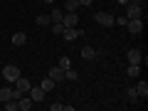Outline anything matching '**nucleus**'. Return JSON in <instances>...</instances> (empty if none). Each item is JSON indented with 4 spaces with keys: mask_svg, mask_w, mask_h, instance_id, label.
<instances>
[{
    "mask_svg": "<svg viewBox=\"0 0 148 111\" xmlns=\"http://www.w3.org/2000/svg\"><path fill=\"white\" fill-rule=\"evenodd\" d=\"M17 77H20V67H17V64H5V67H3V79L5 82H15Z\"/></svg>",
    "mask_w": 148,
    "mask_h": 111,
    "instance_id": "nucleus-1",
    "label": "nucleus"
},
{
    "mask_svg": "<svg viewBox=\"0 0 148 111\" xmlns=\"http://www.w3.org/2000/svg\"><path fill=\"white\" fill-rule=\"evenodd\" d=\"M62 35H64V40H67V42H74L77 37L84 35V27H64Z\"/></svg>",
    "mask_w": 148,
    "mask_h": 111,
    "instance_id": "nucleus-2",
    "label": "nucleus"
},
{
    "mask_svg": "<svg viewBox=\"0 0 148 111\" xmlns=\"http://www.w3.org/2000/svg\"><path fill=\"white\" fill-rule=\"evenodd\" d=\"M94 20L99 22V25H104V27H114V15H111V12H96Z\"/></svg>",
    "mask_w": 148,
    "mask_h": 111,
    "instance_id": "nucleus-3",
    "label": "nucleus"
},
{
    "mask_svg": "<svg viewBox=\"0 0 148 111\" xmlns=\"http://www.w3.org/2000/svg\"><path fill=\"white\" fill-rule=\"evenodd\" d=\"M126 27H128L131 35H141V32H143V20H141V17H133V20L126 22Z\"/></svg>",
    "mask_w": 148,
    "mask_h": 111,
    "instance_id": "nucleus-4",
    "label": "nucleus"
},
{
    "mask_svg": "<svg viewBox=\"0 0 148 111\" xmlns=\"http://www.w3.org/2000/svg\"><path fill=\"white\" fill-rule=\"evenodd\" d=\"M12 84H15V89L17 91H22V94H27V91H30V79H27V77H22V74H20V77H17V79L15 82H12Z\"/></svg>",
    "mask_w": 148,
    "mask_h": 111,
    "instance_id": "nucleus-5",
    "label": "nucleus"
},
{
    "mask_svg": "<svg viewBox=\"0 0 148 111\" xmlns=\"http://www.w3.org/2000/svg\"><path fill=\"white\" fill-rule=\"evenodd\" d=\"M27 94H30V99L35 101V104H40V101L45 99V89H42L40 84H37V86H30V91H27Z\"/></svg>",
    "mask_w": 148,
    "mask_h": 111,
    "instance_id": "nucleus-6",
    "label": "nucleus"
},
{
    "mask_svg": "<svg viewBox=\"0 0 148 111\" xmlns=\"http://www.w3.org/2000/svg\"><path fill=\"white\" fill-rule=\"evenodd\" d=\"M62 25L64 27H77V25H79L77 12H64V15H62Z\"/></svg>",
    "mask_w": 148,
    "mask_h": 111,
    "instance_id": "nucleus-7",
    "label": "nucleus"
},
{
    "mask_svg": "<svg viewBox=\"0 0 148 111\" xmlns=\"http://www.w3.org/2000/svg\"><path fill=\"white\" fill-rule=\"evenodd\" d=\"M123 8H126V17H128V20L143 15V8H141V5H131V3H128V5H123Z\"/></svg>",
    "mask_w": 148,
    "mask_h": 111,
    "instance_id": "nucleus-8",
    "label": "nucleus"
},
{
    "mask_svg": "<svg viewBox=\"0 0 148 111\" xmlns=\"http://www.w3.org/2000/svg\"><path fill=\"white\" fill-rule=\"evenodd\" d=\"M96 57H99V49L89 47V45H84V47H82V59H86V62H91V59H96Z\"/></svg>",
    "mask_w": 148,
    "mask_h": 111,
    "instance_id": "nucleus-9",
    "label": "nucleus"
},
{
    "mask_svg": "<svg viewBox=\"0 0 148 111\" xmlns=\"http://www.w3.org/2000/svg\"><path fill=\"white\" fill-rule=\"evenodd\" d=\"M49 79H52L54 84L64 82V69H62V67H52V69H49Z\"/></svg>",
    "mask_w": 148,
    "mask_h": 111,
    "instance_id": "nucleus-10",
    "label": "nucleus"
},
{
    "mask_svg": "<svg viewBox=\"0 0 148 111\" xmlns=\"http://www.w3.org/2000/svg\"><path fill=\"white\" fill-rule=\"evenodd\" d=\"M126 59H128V64H141L143 62V54H141V49H128Z\"/></svg>",
    "mask_w": 148,
    "mask_h": 111,
    "instance_id": "nucleus-11",
    "label": "nucleus"
},
{
    "mask_svg": "<svg viewBox=\"0 0 148 111\" xmlns=\"http://www.w3.org/2000/svg\"><path fill=\"white\" fill-rule=\"evenodd\" d=\"M32 104H35V101H32L30 96H20V99H17V111H30Z\"/></svg>",
    "mask_w": 148,
    "mask_h": 111,
    "instance_id": "nucleus-12",
    "label": "nucleus"
},
{
    "mask_svg": "<svg viewBox=\"0 0 148 111\" xmlns=\"http://www.w3.org/2000/svg\"><path fill=\"white\" fill-rule=\"evenodd\" d=\"M133 89H136V94L141 96L143 101H146V96H148V82H138V84L133 86Z\"/></svg>",
    "mask_w": 148,
    "mask_h": 111,
    "instance_id": "nucleus-13",
    "label": "nucleus"
},
{
    "mask_svg": "<svg viewBox=\"0 0 148 111\" xmlns=\"http://www.w3.org/2000/svg\"><path fill=\"white\" fill-rule=\"evenodd\" d=\"M25 42H27V35H25V32H15V35H12V45H15V47H22Z\"/></svg>",
    "mask_w": 148,
    "mask_h": 111,
    "instance_id": "nucleus-14",
    "label": "nucleus"
},
{
    "mask_svg": "<svg viewBox=\"0 0 148 111\" xmlns=\"http://www.w3.org/2000/svg\"><path fill=\"white\" fill-rule=\"evenodd\" d=\"M8 99H12V89L10 86H0V104H5Z\"/></svg>",
    "mask_w": 148,
    "mask_h": 111,
    "instance_id": "nucleus-15",
    "label": "nucleus"
},
{
    "mask_svg": "<svg viewBox=\"0 0 148 111\" xmlns=\"http://www.w3.org/2000/svg\"><path fill=\"white\" fill-rule=\"evenodd\" d=\"M79 0H67V3H64V10H67V12H77V10H79Z\"/></svg>",
    "mask_w": 148,
    "mask_h": 111,
    "instance_id": "nucleus-16",
    "label": "nucleus"
},
{
    "mask_svg": "<svg viewBox=\"0 0 148 111\" xmlns=\"http://www.w3.org/2000/svg\"><path fill=\"white\" fill-rule=\"evenodd\" d=\"M126 74H128V77H131V79H136L138 74H141V64H128Z\"/></svg>",
    "mask_w": 148,
    "mask_h": 111,
    "instance_id": "nucleus-17",
    "label": "nucleus"
},
{
    "mask_svg": "<svg viewBox=\"0 0 148 111\" xmlns=\"http://www.w3.org/2000/svg\"><path fill=\"white\" fill-rule=\"evenodd\" d=\"M62 15H64V12L59 10V8H54V10L49 12V20H52V22H62Z\"/></svg>",
    "mask_w": 148,
    "mask_h": 111,
    "instance_id": "nucleus-18",
    "label": "nucleus"
},
{
    "mask_svg": "<svg viewBox=\"0 0 148 111\" xmlns=\"http://www.w3.org/2000/svg\"><path fill=\"white\" fill-rule=\"evenodd\" d=\"M35 22H37L40 27H45V25H52V20H49V15H37V17H35Z\"/></svg>",
    "mask_w": 148,
    "mask_h": 111,
    "instance_id": "nucleus-19",
    "label": "nucleus"
},
{
    "mask_svg": "<svg viewBox=\"0 0 148 111\" xmlns=\"http://www.w3.org/2000/svg\"><path fill=\"white\" fill-rule=\"evenodd\" d=\"M40 86H42V89H45V94H47V91H52V89H54V82L47 77V79H42V82H40Z\"/></svg>",
    "mask_w": 148,
    "mask_h": 111,
    "instance_id": "nucleus-20",
    "label": "nucleus"
},
{
    "mask_svg": "<svg viewBox=\"0 0 148 111\" xmlns=\"http://www.w3.org/2000/svg\"><path fill=\"white\" fill-rule=\"evenodd\" d=\"M57 67H62L64 72H67V69L72 67V59H69V57H59V62H57Z\"/></svg>",
    "mask_w": 148,
    "mask_h": 111,
    "instance_id": "nucleus-21",
    "label": "nucleus"
},
{
    "mask_svg": "<svg viewBox=\"0 0 148 111\" xmlns=\"http://www.w3.org/2000/svg\"><path fill=\"white\" fill-rule=\"evenodd\" d=\"M64 79H69V82H77V79H79V74L74 72V69H72V67H69V69H67V72H64Z\"/></svg>",
    "mask_w": 148,
    "mask_h": 111,
    "instance_id": "nucleus-22",
    "label": "nucleus"
},
{
    "mask_svg": "<svg viewBox=\"0 0 148 111\" xmlns=\"http://www.w3.org/2000/svg\"><path fill=\"white\" fill-rule=\"evenodd\" d=\"M5 111H17V99H8L5 101Z\"/></svg>",
    "mask_w": 148,
    "mask_h": 111,
    "instance_id": "nucleus-23",
    "label": "nucleus"
},
{
    "mask_svg": "<svg viewBox=\"0 0 148 111\" xmlns=\"http://www.w3.org/2000/svg\"><path fill=\"white\" fill-rule=\"evenodd\" d=\"M62 30H64L62 22H52V32H54V35H62Z\"/></svg>",
    "mask_w": 148,
    "mask_h": 111,
    "instance_id": "nucleus-24",
    "label": "nucleus"
},
{
    "mask_svg": "<svg viewBox=\"0 0 148 111\" xmlns=\"http://www.w3.org/2000/svg\"><path fill=\"white\" fill-rule=\"evenodd\" d=\"M126 22H128V17H126V15H121V17H114V25H123V27H126Z\"/></svg>",
    "mask_w": 148,
    "mask_h": 111,
    "instance_id": "nucleus-25",
    "label": "nucleus"
},
{
    "mask_svg": "<svg viewBox=\"0 0 148 111\" xmlns=\"http://www.w3.org/2000/svg\"><path fill=\"white\" fill-rule=\"evenodd\" d=\"M49 109H52V111H62L64 104H49Z\"/></svg>",
    "mask_w": 148,
    "mask_h": 111,
    "instance_id": "nucleus-26",
    "label": "nucleus"
},
{
    "mask_svg": "<svg viewBox=\"0 0 148 111\" xmlns=\"http://www.w3.org/2000/svg\"><path fill=\"white\" fill-rule=\"evenodd\" d=\"M91 3H94V0H79V5H82V8H89Z\"/></svg>",
    "mask_w": 148,
    "mask_h": 111,
    "instance_id": "nucleus-27",
    "label": "nucleus"
},
{
    "mask_svg": "<svg viewBox=\"0 0 148 111\" xmlns=\"http://www.w3.org/2000/svg\"><path fill=\"white\" fill-rule=\"evenodd\" d=\"M128 3H131V5H141L143 0H128Z\"/></svg>",
    "mask_w": 148,
    "mask_h": 111,
    "instance_id": "nucleus-28",
    "label": "nucleus"
},
{
    "mask_svg": "<svg viewBox=\"0 0 148 111\" xmlns=\"http://www.w3.org/2000/svg\"><path fill=\"white\" fill-rule=\"evenodd\" d=\"M116 3H119L121 8H123V5H128V0H116Z\"/></svg>",
    "mask_w": 148,
    "mask_h": 111,
    "instance_id": "nucleus-29",
    "label": "nucleus"
},
{
    "mask_svg": "<svg viewBox=\"0 0 148 111\" xmlns=\"http://www.w3.org/2000/svg\"><path fill=\"white\" fill-rule=\"evenodd\" d=\"M42 3H54V0H42Z\"/></svg>",
    "mask_w": 148,
    "mask_h": 111,
    "instance_id": "nucleus-30",
    "label": "nucleus"
}]
</instances>
